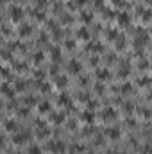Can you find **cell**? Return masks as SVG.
I'll use <instances>...</instances> for the list:
<instances>
[{
    "mask_svg": "<svg viewBox=\"0 0 152 154\" xmlns=\"http://www.w3.org/2000/svg\"><path fill=\"white\" fill-rule=\"evenodd\" d=\"M9 14H11L13 22H20V20H23V16H25V11H23L20 5H13V7H11V11H9Z\"/></svg>",
    "mask_w": 152,
    "mask_h": 154,
    "instance_id": "6da1fadb",
    "label": "cell"
},
{
    "mask_svg": "<svg viewBox=\"0 0 152 154\" xmlns=\"http://www.w3.org/2000/svg\"><path fill=\"white\" fill-rule=\"evenodd\" d=\"M14 88H16V90H23V88H25V83H23V81H18V83L14 84Z\"/></svg>",
    "mask_w": 152,
    "mask_h": 154,
    "instance_id": "d6986e66",
    "label": "cell"
},
{
    "mask_svg": "<svg viewBox=\"0 0 152 154\" xmlns=\"http://www.w3.org/2000/svg\"><path fill=\"white\" fill-rule=\"evenodd\" d=\"M38 109H39V113H48V111H50V104H48L47 100H45V102H39Z\"/></svg>",
    "mask_w": 152,
    "mask_h": 154,
    "instance_id": "30bf717a",
    "label": "cell"
},
{
    "mask_svg": "<svg viewBox=\"0 0 152 154\" xmlns=\"http://www.w3.org/2000/svg\"><path fill=\"white\" fill-rule=\"evenodd\" d=\"M14 90H16V88H11L7 83H4V84H2V92H4V95H5V97H13V95H14Z\"/></svg>",
    "mask_w": 152,
    "mask_h": 154,
    "instance_id": "52a82bcc",
    "label": "cell"
},
{
    "mask_svg": "<svg viewBox=\"0 0 152 154\" xmlns=\"http://www.w3.org/2000/svg\"><path fill=\"white\" fill-rule=\"evenodd\" d=\"M129 92H131V86H129V84H125V86H124V93H129Z\"/></svg>",
    "mask_w": 152,
    "mask_h": 154,
    "instance_id": "d4e9b609",
    "label": "cell"
},
{
    "mask_svg": "<svg viewBox=\"0 0 152 154\" xmlns=\"http://www.w3.org/2000/svg\"><path fill=\"white\" fill-rule=\"evenodd\" d=\"M59 56H61V50H59V48H57V50L54 48V50H52V57L56 59V57H59Z\"/></svg>",
    "mask_w": 152,
    "mask_h": 154,
    "instance_id": "603a6c76",
    "label": "cell"
},
{
    "mask_svg": "<svg viewBox=\"0 0 152 154\" xmlns=\"http://www.w3.org/2000/svg\"><path fill=\"white\" fill-rule=\"evenodd\" d=\"M30 32H32V27H30V25H27V23L20 25V29H18V34H20L22 38H27Z\"/></svg>",
    "mask_w": 152,
    "mask_h": 154,
    "instance_id": "5b68a950",
    "label": "cell"
},
{
    "mask_svg": "<svg viewBox=\"0 0 152 154\" xmlns=\"http://www.w3.org/2000/svg\"><path fill=\"white\" fill-rule=\"evenodd\" d=\"M59 102H61V104H66V102H68V97H66L65 93H63V95H59Z\"/></svg>",
    "mask_w": 152,
    "mask_h": 154,
    "instance_id": "44dd1931",
    "label": "cell"
},
{
    "mask_svg": "<svg viewBox=\"0 0 152 154\" xmlns=\"http://www.w3.org/2000/svg\"><path fill=\"white\" fill-rule=\"evenodd\" d=\"M27 140H29V133H25V131H23V133H18V135L13 136V142H14L16 145H22V144H25Z\"/></svg>",
    "mask_w": 152,
    "mask_h": 154,
    "instance_id": "3957f363",
    "label": "cell"
},
{
    "mask_svg": "<svg viewBox=\"0 0 152 154\" xmlns=\"http://www.w3.org/2000/svg\"><path fill=\"white\" fill-rule=\"evenodd\" d=\"M34 102H36L34 97H27V99H25V104H34Z\"/></svg>",
    "mask_w": 152,
    "mask_h": 154,
    "instance_id": "cb8c5ba5",
    "label": "cell"
},
{
    "mask_svg": "<svg viewBox=\"0 0 152 154\" xmlns=\"http://www.w3.org/2000/svg\"><path fill=\"white\" fill-rule=\"evenodd\" d=\"M90 154H95V153H90Z\"/></svg>",
    "mask_w": 152,
    "mask_h": 154,
    "instance_id": "4316f807",
    "label": "cell"
},
{
    "mask_svg": "<svg viewBox=\"0 0 152 154\" xmlns=\"http://www.w3.org/2000/svg\"><path fill=\"white\" fill-rule=\"evenodd\" d=\"M106 133H108V136L113 138V140L120 138V129H118V127H109V129H106Z\"/></svg>",
    "mask_w": 152,
    "mask_h": 154,
    "instance_id": "8992f818",
    "label": "cell"
},
{
    "mask_svg": "<svg viewBox=\"0 0 152 154\" xmlns=\"http://www.w3.org/2000/svg\"><path fill=\"white\" fill-rule=\"evenodd\" d=\"M82 118H84V122H93L95 115H93L91 111H84V113H82Z\"/></svg>",
    "mask_w": 152,
    "mask_h": 154,
    "instance_id": "7c38bea8",
    "label": "cell"
},
{
    "mask_svg": "<svg viewBox=\"0 0 152 154\" xmlns=\"http://www.w3.org/2000/svg\"><path fill=\"white\" fill-rule=\"evenodd\" d=\"M66 47H72V48H73V47H75V43H73V41H70V39H68V41H66Z\"/></svg>",
    "mask_w": 152,
    "mask_h": 154,
    "instance_id": "484cf974",
    "label": "cell"
},
{
    "mask_svg": "<svg viewBox=\"0 0 152 154\" xmlns=\"http://www.w3.org/2000/svg\"><path fill=\"white\" fill-rule=\"evenodd\" d=\"M97 75H99V79H108L109 72H108V70H99V72H97Z\"/></svg>",
    "mask_w": 152,
    "mask_h": 154,
    "instance_id": "9a60e30c",
    "label": "cell"
},
{
    "mask_svg": "<svg viewBox=\"0 0 152 154\" xmlns=\"http://www.w3.org/2000/svg\"><path fill=\"white\" fill-rule=\"evenodd\" d=\"M79 36H81L82 39H88V38H90V34H88L86 29H81V31H79Z\"/></svg>",
    "mask_w": 152,
    "mask_h": 154,
    "instance_id": "ac0fdd59",
    "label": "cell"
},
{
    "mask_svg": "<svg viewBox=\"0 0 152 154\" xmlns=\"http://www.w3.org/2000/svg\"><path fill=\"white\" fill-rule=\"evenodd\" d=\"M104 117H106V118H109V117H115V109H113V108H108V109L104 111Z\"/></svg>",
    "mask_w": 152,
    "mask_h": 154,
    "instance_id": "e0dca14e",
    "label": "cell"
},
{
    "mask_svg": "<svg viewBox=\"0 0 152 154\" xmlns=\"http://www.w3.org/2000/svg\"><path fill=\"white\" fill-rule=\"evenodd\" d=\"M82 20H84V22H90V20H91V14H90V13H82Z\"/></svg>",
    "mask_w": 152,
    "mask_h": 154,
    "instance_id": "7402d4cb",
    "label": "cell"
},
{
    "mask_svg": "<svg viewBox=\"0 0 152 154\" xmlns=\"http://www.w3.org/2000/svg\"><path fill=\"white\" fill-rule=\"evenodd\" d=\"M120 23H122V25H127V23H129V16H127L125 13L120 14Z\"/></svg>",
    "mask_w": 152,
    "mask_h": 154,
    "instance_id": "2e32d148",
    "label": "cell"
},
{
    "mask_svg": "<svg viewBox=\"0 0 152 154\" xmlns=\"http://www.w3.org/2000/svg\"><path fill=\"white\" fill-rule=\"evenodd\" d=\"M66 84H68V79H66L65 75H57V77H56V86H57V88H65Z\"/></svg>",
    "mask_w": 152,
    "mask_h": 154,
    "instance_id": "ba28073f",
    "label": "cell"
},
{
    "mask_svg": "<svg viewBox=\"0 0 152 154\" xmlns=\"http://www.w3.org/2000/svg\"><path fill=\"white\" fill-rule=\"evenodd\" d=\"M81 68H82V65H81L79 61H75V59H73V61H70V70H72L73 74H79V72H81Z\"/></svg>",
    "mask_w": 152,
    "mask_h": 154,
    "instance_id": "9c48e42d",
    "label": "cell"
},
{
    "mask_svg": "<svg viewBox=\"0 0 152 154\" xmlns=\"http://www.w3.org/2000/svg\"><path fill=\"white\" fill-rule=\"evenodd\" d=\"M48 149H50L52 154H63L65 153V144H63L61 140H52V142L48 144Z\"/></svg>",
    "mask_w": 152,
    "mask_h": 154,
    "instance_id": "7a4b0ae2",
    "label": "cell"
},
{
    "mask_svg": "<svg viewBox=\"0 0 152 154\" xmlns=\"http://www.w3.org/2000/svg\"><path fill=\"white\" fill-rule=\"evenodd\" d=\"M52 118H54V122H56V124H61V122H63V118H65V115H63V113H56Z\"/></svg>",
    "mask_w": 152,
    "mask_h": 154,
    "instance_id": "4fadbf2b",
    "label": "cell"
},
{
    "mask_svg": "<svg viewBox=\"0 0 152 154\" xmlns=\"http://www.w3.org/2000/svg\"><path fill=\"white\" fill-rule=\"evenodd\" d=\"M4 127H5L7 131H13V133H14V129H16V124H14V120H5Z\"/></svg>",
    "mask_w": 152,
    "mask_h": 154,
    "instance_id": "8fae6325",
    "label": "cell"
},
{
    "mask_svg": "<svg viewBox=\"0 0 152 154\" xmlns=\"http://www.w3.org/2000/svg\"><path fill=\"white\" fill-rule=\"evenodd\" d=\"M48 133H50V131H48V127H47L45 124H41V122H39V124H38V135H36V136H38V138H47V136H48Z\"/></svg>",
    "mask_w": 152,
    "mask_h": 154,
    "instance_id": "277c9868",
    "label": "cell"
},
{
    "mask_svg": "<svg viewBox=\"0 0 152 154\" xmlns=\"http://www.w3.org/2000/svg\"><path fill=\"white\" fill-rule=\"evenodd\" d=\"M29 154H41V149L38 145H30L29 147Z\"/></svg>",
    "mask_w": 152,
    "mask_h": 154,
    "instance_id": "5bb4252c",
    "label": "cell"
},
{
    "mask_svg": "<svg viewBox=\"0 0 152 154\" xmlns=\"http://www.w3.org/2000/svg\"><path fill=\"white\" fill-rule=\"evenodd\" d=\"M41 59H43V54H41V52H36V54H34V61L38 63V61H41Z\"/></svg>",
    "mask_w": 152,
    "mask_h": 154,
    "instance_id": "ffe728a7",
    "label": "cell"
}]
</instances>
